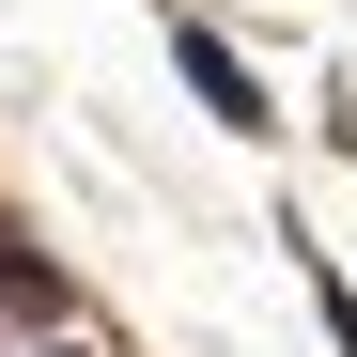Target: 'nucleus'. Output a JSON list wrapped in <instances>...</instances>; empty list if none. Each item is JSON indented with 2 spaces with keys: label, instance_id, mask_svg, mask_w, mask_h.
Returning a JSON list of instances; mask_svg holds the SVG:
<instances>
[{
  "label": "nucleus",
  "instance_id": "nucleus-1",
  "mask_svg": "<svg viewBox=\"0 0 357 357\" xmlns=\"http://www.w3.org/2000/svg\"><path fill=\"white\" fill-rule=\"evenodd\" d=\"M171 78L202 93V125H233V140H280V93H264V63H249L218 16H171Z\"/></svg>",
  "mask_w": 357,
  "mask_h": 357
},
{
  "label": "nucleus",
  "instance_id": "nucleus-2",
  "mask_svg": "<svg viewBox=\"0 0 357 357\" xmlns=\"http://www.w3.org/2000/svg\"><path fill=\"white\" fill-rule=\"evenodd\" d=\"M63 311H78V295H63V264H47L31 233L0 218V342H47V326H63Z\"/></svg>",
  "mask_w": 357,
  "mask_h": 357
},
{
  "label": "nucleus",
  "instance_id": "nucleus-3",
  "mask_svg": "<svg viewBox=\"0 0 357 357\" xmlns=\"http://www.w3.org/2000/svg\"><path fill=\"white\" fill-rule=\"evenodd\" d=\"M0 357H93V342H63V326H47V342H0Z\"/></svg>",
  "mask_w": 357,
  "mask_h": 357
}]
</instances>
